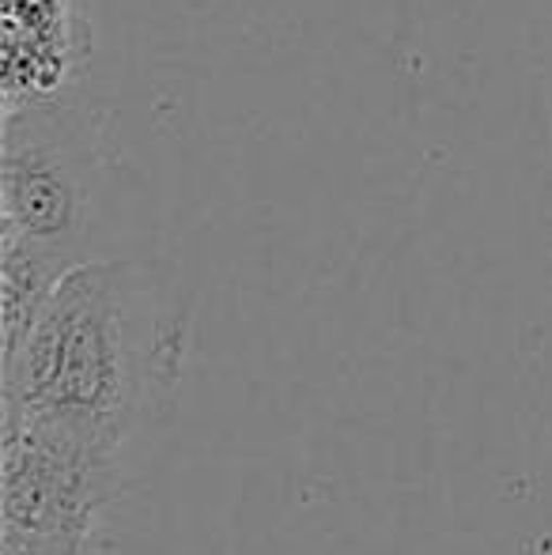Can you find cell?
<instances>
[{
	"instance_id": "5b68a950",
	"label": "cell",
	"mask_w": 552,
	"mask_h": 555,
	"mask_svg": "<svg viewBox=\"0 0 552 555\" xmlns=\"http://www.w3.org/2000/svg\"><path fill=\"white\" fill-rule=\"evenodd\" d=\"M68 269L73 264L61 257L0 234V363L20 351L23 336Z\"/></svg>"
},
{
	"instance_id": "3957f363",
	"label": "cell",
	"mask_w": 552,
	"mask_h": 555,
	"mask_svg": "<svg viewBox=\"0 0 552 555\" xmlns=\"http://www.w3.org/2000/svg\"><path fill=\"white\" fill-rule=\"evenodd\" d=\"M103 137L80 95L4 114L0 129V234L68 264L88 261L103 193Z\"/></svg>"
},
{
	"instance_id": "7a4b0ae2",
	"label": "cell",
	"mask_w": 552,
	"mask_h": 555,
	"mask_svg": "<svg viewBox=\"0 0 552 555\" xmlns=\"http://www.w3.org/2000/svg\"><path fill=\"white\" fill-rule=\"evenodd\" d=\"M126 453L0 409V552L103 555Z\"/></svg>"
},
{
	"instance_id": "8992f818",
	"label": "cell",
	"mask_w": 552,
	"mask_h": 555,
	"mask_svg": "<svg viewBox=\"0 0 552 555\" xmlns=\"http://www.w3.org/2000/svg\"><path fill=\"white\" fill-rule=\"evenodd\" d=\"M0 555H30V552H0ZM103 555H111V552H103Z\"/></svg>"
},
{
	"instance_id": "277c9868",
	"label": "cell",
	"mask_w": 552,
	"mask_h": 555,
	"mask_svg": "<svg viewBox=\"0 0 552 555\" xmlns=\"http://www.w3.org/2000/svg\"><path fill=\"white\" fill-rule=\"evenodd\" d=\"M91 61V27L76 0L0 4V103L8 111L76 95Z\"/></svg>"
},
{
	"instance_id": "6da1fadb",
	"label": "cell",
	"mask_w": 552,
	"mask_h": 555,
	"mask_svg": "<svg viewBox=\"0 0 552 555\" xmlns=\"http://www.w3.org/2000/svg\"><path fill=\"white\" fill-rule=\"evenodd\" d=\"M185 356V310L152 261H80L20 351L0 363V409L126 453L167 409Z\"/></svg>"
}]
</instances>
